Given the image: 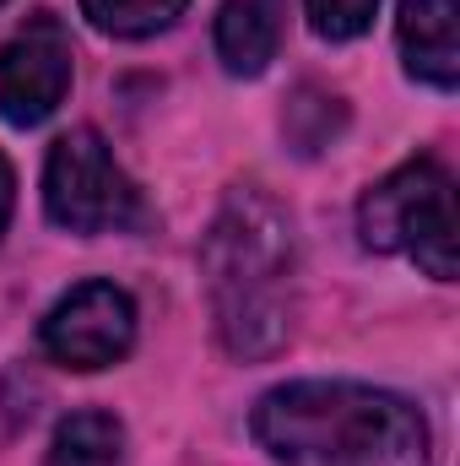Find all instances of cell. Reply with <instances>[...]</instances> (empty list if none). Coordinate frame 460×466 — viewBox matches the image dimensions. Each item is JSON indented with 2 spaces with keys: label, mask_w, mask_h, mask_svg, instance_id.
I'll use <instances>...</instances> for the list:
<instances>
[{
  "label": "cell",
  "mask_w": 460,
  "mask_h": 466,
  "mask_svg": "<svg viewBox=\"0 0 460 466\" xmlns=\"http://www.w3.org/2000/svg\"><path fill=\"white\" fill-rule=\"evenodd\" d=\"M11 207H16V174H11V163L0 157V233L11 228Z\"/></svg>",
  "instance_id": "12"
},
{
  "label": "cell",
  "mask_w": 460,
  "mask_h": 466,
  "mask_svg": "<svg viewBox=\"0 0 460 466\" xmlns=\"http://www.w3.org/2000/svg\"><path fill=\"white\" fill-rule=\"evenodd\" d=\"M49 466H125V429L115 412H71L49 440Z\"/></svg>",
  "instance_id": "9"
},
{
  "label": "cell",
  "mask_w": 460,
  "mask_h": 466,
  "mask_svg": "<svg viewBox=\"0 0 460 466\" xmlns=\"http://www.w3.org/2000/svg\"><path fill=\"white\" fill-rule=\"evenodd\" d=\"M282 44V0H223L217 55L233 76H260Z\"/></svg>",
  "instance_id": "8"
},
{
  "label": "cell",
  "mask_w": 460,
  "mask_h": 466,
  "mask_svg": "<svg viewBox=\"0 0 460 466\" xmlns=\"http://www.w3.org/2000/svg\"><path fill=\"white\" fill-rule=\"evenodd\" d=\"M38 342L65 369H109L135 348V299L115 282H82L44 315Z\"/></svg>",
  "instance_id": "5"
},
{
  "label": "cell",
  "mask_w": 460,
  "mask_h": 466,
  "mask_svg": "<svg viewBox=\"0 0 460 466\" xmlns=\"http://www.w3.org/2000/svg\"><path fill=\"white\" fill-rule=\"evenodd\" d=\"M190 0H82V16L109 38H152L185 16Z\"/></svg>",
  "instance_id": "10"
},
{
  "label": "cell",
  "mask_w": 460,
  "mask_h": 466,
  "mask_svg": "<svg viewBox=\"0 0 460 466\" xmlns=\"http://www.w3.org/2000/svg\"><path fill=\"white\" fill-rule=\"evenodd\" d=\"M304 5H309V27L320 38H331V44H346V38L368 33L374 11H379V0H304Z\"/></svg>",
  "instance_id": "11"
},
{
  "label": "cell",
  "mask_w": 460,
  "mask_h": 466,
  "mask_svg": "<svg viewBox=\"0 0 460 466\" xmlns=\"http://www.w3.org/2000/svg\"><path fill=\"white\" fill-rule=\"evenodd\" d=\"M357 233L379 255H412L434 282H455L460 271V218L455 179L434 157H412L357 201Z\"/></svg>",
  "instance_id": "3"
},
{
  "label": "cell",
  "mask_w": 460,
  "mask_h": 466,
  "mask_svg": "<svg viewBox=\"0 0 460 466\" xmlns=\"http://www.w3.org/2000/svg\"><path fill=\"white\" fill-rule=\"evenodd\" d=\"M249 434L276 466H428V418L406 396L357 380L265 390Z\"/></svg>",
  "instance_id": "1"
},
{
  "label": "cell",
  "mask_w": 460,
  "mask_h": 466,
  "mask_svg": "<svg viewBox=\"0 0 460 466\" xmlns=\"http://www.w3.org/2000/svg\"><path fill=\"white\" fill-rule=\"evenodd\" d=\"M65 93H71V33L49 11H38L0 49V119L33 130L65 104Z\"/></svg>",
  "instance_id": "6"
},
{
  "label": "cell",
  "mask_w": 460,
  "mask_h": 466,
  "mask_svg": "<svg viewBox=\"0 0 460 466\" xmlns=\"http://www.w3.org/2000/svg\"><path fill=\"white\" fill-rule=\"evenodd\" d=\"M44 212L49 223L65 233H119L146 223L141 190L130 185V174L115 163L109 141L93 125L65 130L49 147L44 163Z\"/></svg>",
  "instance_id": "4"
},
{
  "label": "cell",
  "mask_w": 460,
  "mask_h": 466,
  "mask_svg": "<svg viewBox=\"0 0 460 466\" xmlns=\"http://www.w3.org/2000/svg\"><path fill=\"white\" fill-rule=\"evenodd\" d=\"M206 304L233 358H271L298 320V238L276 201L233 190L201 244Z\"/></svg>",
  "instance_id": "2"
},
{
  "label": "cell",
  "mask_w": 460,
  "mask_h": 466,
  "mask_svg": "<svg viewBox=\"0 0 460 466\" xmlns=\"http://www.w3.org/2000/svg\"><path fill=\"white\" fill-rule=\"evenodd\" d=\"M401 60L417 82L450 93L460 82V5L455 0H401L395 11Z\"/></svg>",
  "instance_id": "7"
}]
</instances>
